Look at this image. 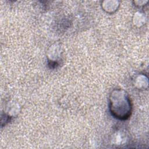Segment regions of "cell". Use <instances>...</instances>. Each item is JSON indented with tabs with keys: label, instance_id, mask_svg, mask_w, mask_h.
<instances>
[{
	"label": "cell",
	"instance_id": "1",
	"mask_svg": "<svg viewBox=\"0 0 149 149\" xmlns=\"http://www.w3.org/2000/svg\"><path fill=\"white\" fill-rule=\"evenodd\" d=\"M109 106L111 115L118 119L124 120L131 115V101L127 93L123 90H114L111 93Z\"/></svg>",
	"mask_w": 149,
	"mask_h": 149
}]
</instances>
